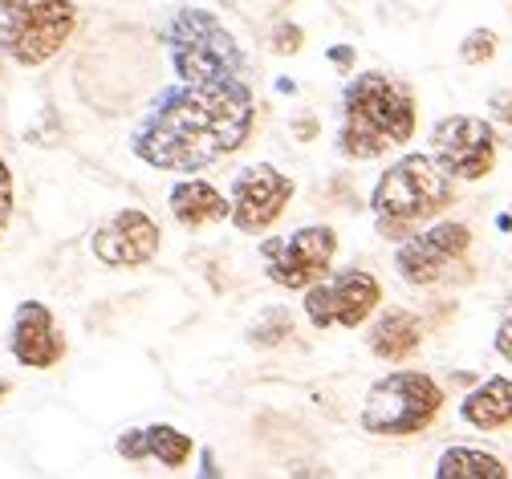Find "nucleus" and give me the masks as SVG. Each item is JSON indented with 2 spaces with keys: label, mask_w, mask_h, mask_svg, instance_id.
<instances>
[{
  "label": "nucleus",
  "mask_w": 512,
  "mask_h": 479,
  "mask_svg": "<svg viewBox=\"0 0 512 479\" xmlns=\"http://www.w3.org/2000/svg\"><path fill=\"white\" fill-rule=\"evenodd\" d=\"M5 390H9V386H5V382H0V394H5Z\"/></svg>",
  "instance_id": "28"
},
{
  "label": "nucleus",
  "mask_w": 512,
  "mask_h": 479,
  "mask_svg": "<svg viewBox=\"0 0 512 479\" xmlns=\"http://www.w3.org/2000/svg\"><path fill=\"white\" fill-rule=\"evenodd\" d=\"M435 479H508V467L476 447H447L435 463Z\"/></svg>",
  "instance_id": "17"
},
{
  "label": "nucleus",
  "mask_w": 512,
  "mask_h": 479,
  "mask_svg": "<svg viewBox=\"0 0 512 479\" xmlns=\"http://www.w3.org/2000/svg\"><path fill=\"white\" fill-rule=\"evenodd\" d=\"M382 305V289L370 272L362 268H342V272H326L322 281H313L305 289V317L313 329H358L366 325Z\"/></svg>",
  "instance_id": "8"
},
{
  "label": "nucleus",
  "mask_w": 512,
  "mask_h": 479,
  "mask_svg": "<svg viewBox=\"0 0 512 479\" xmlns=\"http://www.w3.org/2000/svg\"><path fill=\"white\" fill-rule=\"evenodd\" d=\"M496 49H500V37H496L492 29H472V33L460 41V61H468V65H484V61L496 57Z\"/></svg>",
  "instance_id": "20"
},
{
  "label": "nucleus",
  "mask_w": 512,
  "mask_h": 479,
  "mask_svg": "<svg viewBox=\"0 0 512 479\" xmlns=\"http://www.w3.org/2000/svg\"><path fill=\"white\" fill-rule=\"evenodd\" d=\"M159 244H163V232L159 224L139 212V208H122L114 212L106 224L94 228V256L106 264V268H139V264H151L159 256Z\"/></svg>",
  "instance_id": "12"
},
{
  "label": "nucleus",
  "mask_w": 512,
  "mask_h": 479,
  "mask_svg": "<svg viewBox=\"0 0 512 479\" xmlns=\"http://www.w3.org/2000/svg\"><path fill=\"white\" fill-rule=\"evenodd\" d=\"M330 61L338 65V70H350V65H354V49L350 45H334L330 49Z\"/></svg>",
  "instance_id": "26"
},
{
  "label": "nucleus",
  "mask_w": 512,
  "mask_h": 479,
  "mask_svg": "<svg viewBox=\"0 0 512 479\" xmlns=\"http://www.w3.org/2000/svg\"><path fill=\"white\" fill-rule=\"evenodd\" d=\"M143 443H147V459H159L167 471H179L191 451H196V443H191V435L167 427V423H155V427H143Z\"/></svg>",
  "instance_id": "18"
},
{
  "label": "nucleus",
  "mask_w": 512,
  "mask_h": 479,
  "mask_svg": "<svg viewBox=\"0 0 512 479\" xmlns=\"http://www.w3.org/2000/svg\"><path fill=\"white\" fill-rule=\"evenodd\" d=\"M163 45L171 70L183 82L200 78H244V53L236 37L208 9H179L163 25Z\"/></svg>",
  "instance_id": "4"
},
{
  "label": "nucleus",
  "mask_w": 512,
  "mask_h": 479,
  "mask_svg": "<svg viewBox=\"0 0 512 479\" xmlns=\"http://www.w3.org/2000/svg\"><path fill=\"white\" fill-rule=\"evenodd\" d=\"M456 187L431 155H403L378 175L370 191V208L378 216L382 240H407L419 224L435 220L443 208H452Z\"/></svg>",
  "instance_id": "3"
},
{
  "label": "nucleus",
  "mask_w": 512,
  "mask_h": 479,
  "mask_svg": "<svg viewBox=\"0 0 512 479\" xmlns=\"http://www.w3.org/2000/svg\"><path fill=\"white\" fill-rule=\"evenodd\" d=\"M118 455H122V459H131V463H143V459H147L143 431H122V435H118Z\"/></svg>",
  "instance_id": "23"
},
{
  "label": "nucleus",
  "mask_w": 512,
  "mask_h": 479,
  "mask_svg": "<svg viewBox=\"0 0 512 479\" xmlns=\"http://www.w3.org/2000/svg\"><path fill=\"white\" fill-rule=\"evenodd\" d=\"M74 0H0V53L25 70L53 61L74 37Z\"/></svg>",
  "instance_id": "5"
},
{
  "label": "nucleus",
  "mask_w": 512,
  "mask_h": 479,
  "mask_svg": "<svg viewBox=\"0 0 512 479\" xmlns=\"http://www.w3.org/2000/svg\"><path fill=\"white\" fill-rule=\"evenodd\" d=\"M9 220H13V171L0 159V240L9 232Z\"/></svg>",
  "instance_id": "21"
},
{
  "label": "nucleus",
  "mask_w": 512,
  "mask_h": 479,
  "mask_svg": "<svg viewBox=\"0 0 512 479\" xmlns=\"http://www.w3.org/2000/svg\"><path fill=\"white\" fill-rule=\"evenodd\" d=\"M167 208H171L175 224L187 232H200L208 224H224L232 212L224 191H216L208 179H179L167 195Z\"/></svg>",
  "instance_id": "14"
},
{
  "label": "nucleus",
  "mask_w": 512,
  "mask_h": 479,
  "mask_svg": "<svg viewBox=\"0 0 512 479\" xmlns=\"http://www.w3.org/2000/svg\"><path fill=\"white\" fill-rule=\"evenodd\" d=\"M415 139V94L399 78L370 70L358 74L342 94V130L338 151L346 159L370 163Z\"/></svg>",
  "instance_id": "2"
},
{
  "label": "nucleus",
  "mask_w": 512,
  "mask_h": 479,
  "mask_svg": "<svg viewBox=\"0 0 512 479\" xmlns=\"http://www.w3.org/2000/svg\"><path fill=\"white\" fill-rule=\"evenodd\" d=\"M366 346H370V354L378 362L399 366L423 346V325H419V317L411 309H382L374 317L370 333H366Z\"/></svg>",
  "instance_id": "15"
},
{
  "label": "nucleus",
  "mask_w": 512,
  "mask_h": 479,
  "mask_svg": "<svg viewBox=\"0 0 512 479\" xmlns=\"http://www.w3.org/2000/svg\"><path fill=\"white\" fill-rule=\"evenodd\" d=\"M9 350L29 370H53L61 358H66V337H61L49 305H41V301L17 305L13 329H9Z\"/></svg>",
  "instance_id": "13"
},
{
  "label": "nucleus",
  "mask_w": 512,
  "mask_h": 479,
  "mask_svg": "<svg viewBox=\"0 0 512 479\" xmlns=\"http://www.w3.org/2000/svg\"><path fill=\"white\" fill-rule=\"evenodd\" d=\"M472 248V232L468 224H456V220H443V224H431L423 232H411L403 240V248L395 252V268L399 277L415 289H431L439 285L447 272H452Z\"/></svg>",
  "instance_id": "10"
},
{
  "label": "nucleus",
  "mask_w": 512,
  "mask_h": 479,
  "mask_svg": "<svg viewBox=\"0 0 512 479\" xmlns=\"http://www.w3.org/2000/svg\"><path fill=\"white\" fill-rule=\"evenodd\" d=\"M256 122V102L244 78H200L167 86L131 134V151L155 171L200 175L236 155Z\"/></svg>",
  "instance_id": "1"
},
{
  "label": "nucleus",
  "mask_w": 512,
  "mask_h": 479,
  "mask_svg": "<svg viewBox=\"0 0 512 479\" xmlns=\"http://www.w3.org/2000/svg\"><path fill=\"white\" fill-rule=\"evenodd\" d=\"M460 419L476 431H500L512 423V378L496 374L488 382H480L472 394H464L460 402Z\"/></svg>",
  "instance_id": "16"
},
{
  "label": "nucleus",
  "mask_w": 512,
  "mask_h": 479,
  "mask_svg": "<svg viewBox=\"0 0 512 479\" xmlns=\"http://www.w3.org/2000/svg\"><path fill=\"white\" fill-rule=\"evenodd\" d=\"M285 337H293V317H289L285 309H269L261 321L248 329V341H252V346H261V350L281 346Z\"/></svg>",
  "instance_id": "19"
},
{
  "label": "nucleus",
  "mask_w": 512,
  "mask_h": 479,
  "mask_svg": "<svg viewBox=\"0 0 512 479\" xmlns=\"http://www.w3.org/2000/svg\"><path fill=\"white\" fill-rule=\"evenodd\" d=\"M289 199H293V179L289 175H281L273 163H252L232 179L228 220L244 236H261L285 216Z\"/></svg>",
  "instance_id": "11"
},
{
  "label": "nucleus",
  "mask_w": 512,
  "mask_h": 479,
  "mask_svg": "<svg viewBox=\"0 0 512 479\" xmlns=\"http://www.w3.org/2000/svg\"><path fill=\"white\" fill-rule=\"evenodd\" d=\"M334 256H338V232L330 224H309L297 228L293 236H277L261 244L269 281L289 293H305L313 281H322L334 268Z\"/></svg>",
  "instance_id": "7"
},
{
  "label": "nucleus",
  "mask_w": 512,
  "mask_h": 479,
  "mask_svg": "<svg viewBox=\"0 0 512 479\" xmlns=\"http://www.w3.org/2000/svg\"><path fill=\"white\" fill-rule=\"evenodd\" d=\"M496 151H500L496 126L476 114H452L431 126V159L452 179L476 183V179L492 175Z\"/></svg>",
  "instance_id": "9"
},
{
  "label": "nucleus",
  "mask_w": 512,
  "mask_h": 479,
  "mask_svg": "<svg viewBox=\"0 0 512 479\" xmlns=\"http://www.w3.org/2000/svg\"><path fill=\"white\" fill-rule=\"evenodd\" d=\"M273 49H277V53H297V49H301V29H297L293 21H277V29H273Z\"/></svg>",
  "instance_id": "22"
},
{
  "label": "nucleus",
  "mask_w": 512,
  "mask_h": 479,
  "mask_svg": "<svg viewBox=\"0 0 512 479\" xmlns=\"http://www.w3.org/2000/svg\"><path fill=\"white\" fill-rule=\"evenodd\" d=\"M496 354L504 358V362H512V313L500 321V329H496Z\"/></svg>",
  "instance_id": "25"
},
{
  "label": "nucleus",
  "mask_w": 512,
  "mask_h": 479,
  "mask_svg": "<svg viewBox=\"0 0 512 479\" xmlns=\"http://www.w3.org/2000/svg\"><path fill=\"white\" fill-rule=\"evenodd\" d=\"M443 410V390L431 374L419 370H395L387 378H378L366 390L362 402V427L370 435H387V439H407L419 435L435 423Z\"/></svg>",
  "instance_id": "6"
},
{
  "label": "nucleus",
  "mask_w": 512,
  "mask_h": 479,
  "mask_svg": "<svg viewBox=\"0 0 512 479\" xmlns=\"http://www.w3.org/2000/svg\"><path fill=\"white\" fill-rule=\"evenodd\" d=\"M200 475H208V479H216V475H220V467H216V455H212V451H200Z\"/></svg>",
  "instance_id": "27"
},
{
  "label": "nucleus",
  "mask_w": 512,
  "mask_h": 479,
  "mask_svg": "<svg viewBox=\"0 0 512 479\" xmlns=\"http://www.w3.org/2000/svg\"><path fill=\"white\" fill-rule=\"evenodd\" d=\"M492 110H496V122H500L496 134H504V139L512 143V94H496L492 98Z\"/></svg>",
  "instance_id": "24"
}]
</instances>
